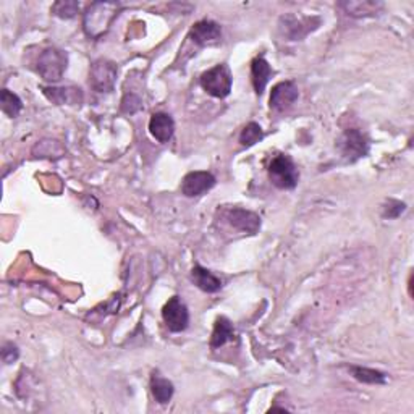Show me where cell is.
Segmentation results:
<instances>
[{
  "instance_id": "cb8c5ba5",
  "label": "cell",
  "mask_w": 414,
  "mask_h": 414,
  "mask_svg": "<svg viewBox=\"0 0 414 414\" xmlns=\"http://www.w3.org/2000/svg\"><path fill=\"white\" fill-rule=\"evenodd\" d=\"M141 109V99L138 96H135V94H126L124 97V101H121V110L126 112V114H135V112H138Z\"/></svg>"
},
{
  "instance_id": "7c38bea8",
  "label": "cell",
  "mask_w": 414,
  "mask_h": 414,
  "mask_svg": "<svg viewBox=\"0 0 414 414\" xmlns=\"http://www.w3.org/2000/svg\"><path fill=\"white\" fill-rule=\"evenodd\" d=\"M149 131L159 143H168L175 133V121L168 114L159 112L154 114L149 120Z\"/></svg>"
},
{
  "instance_id": "603a6c76",
  "label": "cell",
  "mask_w": 414,
  "mask_h": 414,
  "mask_svg": "<svg viewBox=\"0 0 414 414\" xmlns=\"http://www.w3.org/2000/svg\"><path fill=\"white\" fill-rule=\"evenodd\" d=\"M404 210H406V204H404V202L397 201V199H390L387 204L384 206L382 217L384 219H397L404 213Z\"/></svg>"
},
{
  "instance_id": "9c48e42d",
  "label": "cell",
  "mask_w": 414,
  "mask_h": 414,
  "mask_svg": "<svg viewBox=\"0 0 414 414\" xmlns=\"http://www.w3.org/2000/svg\"><path fill=\"white\" fill-rule=\"evenodd\" d=\"M298 86L293 81H282L279 84H275L274 89L270 92V109L274 110H285L288 109L290 106L298 101Z\"/></svg>"
},
{
  "instance_id": "4fadbf2b",
  "label": "cell",
  "mask_w": 414,
  "mask_h": 414,
  "mask_svg": "<svg viewBox=\"0 0 414 414\" xmlns=\"http://www.w3.org/2000/svg\"><path fill=\"white\" fill-rule=\"evenodd\" d=\"M42 92L50 102L57 103V106H63V103L77 106L83 102V92L78 88H42Z\"/></svg>"
},
{
  "instance_id": "ac0fdd59",
  "label": "cell",
  "mask_w": 414,
  "mask_h": 414,
  "mask_svg": "<svg viewBox=\"0 0 414 414\" xmlns=\"http://www.w3.org/2000/svg\"><path fill=\"white\" fill-rule=\"evenodd\" d=\"M350 373L353 374V377L356 380H359L362 384H369V385H382L387 382V375L384 373H380L377 369H371V368H361V366H351Z\"/></svg>"
},
{
  "instance_id": "9a60e30c",
  "label": "cell",
  "mask_w": 414,
  "mask_h": 414,
  "mask_svg": "<svg viewBox=\"0 0 414 414\" xmlns=\"http://www.w3.org/2000/svg\"><path fill=\"white\" fill-rule=\"evenodd\" d=\"M251 77H253V86L256 89V94L261 96L272 77V68L264 57H256L253 60Z\"/></svg>"
},
{
  "instance_id": "52a82bcc",
  "label": "cell",
  "mask_w": 414,
  "mask_h": 414,
  "mask_svg": "<svg viewBox=\"0 0 414 414\" xmlns=\"http://www.w3.org/2000/svg\"><path fill=\"white\" fill-rule=\"evenodd\" d=\"M338 148H340L342 154L345 155L348 161L353 162L368 154L369 143L359 130L351 128L346 130L345 133L342 135V138L338 139Z\"/></svg>"
},
{
  "instance_id": "30bf717a",
  "label": "cell",
  "mask_w": 414,
  "mask_h": 414,
  "mask_svg": "<svg viewBox=\"0 0 414 414\" xmlns=\"http://www.w3.org/2000/svg\"><path fill=\"white\" fill-rule=\"evenodd\" d=\"M227 220L232 227L246 233H256L259 227H261V217L251 213V210L241 209V207L230 209L227 213Z\"/></svg>"
},
{
  "instance_id": "3957f363",
  "label": "cell",
  "mask_w": 414,
  "mask_h": 414,
  "mask_svg": "<svg viewBox=\"0 0 414 414\" xmlns=\"http://www.w3.org/2000/svg\"><path fill=\"white\" fill-rule=\"evenodd\" d=\"M233 78L230 68L225 63L215 65L214 68L207 70L201 77V86L209 96L225 99L232 92Z\"/></svg>"
},
{
  "instance_id": "ba28073f",
  "label": "cell",
  "mask_w": 414,
  "mask_h": 414,
  "mask_svg": "<svg viewBox=\"0 0 414 414\" xmlns=\"http://www.w3.org/2000/svg\"><path fill=\"white\" fill-rule=\"evenodd\" d=\"M215 186V177L210 172H190L181 181V193L186 197H196L213 190Z\"/></svg>"
},
{
  "instance_id": "8fae6325",
  "label": "cell",
  "mask_w": 414,
  "mask_h": 414,
  "mask_svg": "<svg viewBox=\"0 0 414 414\" xmlns=\"http://www.w3.org/2000/svg\"><path fill=\"white\" fill-rule=\"evenodd\" d=\"M220 36H222V28L213 20L197 21L190 31V39L197 46L210 44V42L220 39Z\"/></svg>"
},
{
  "instance_id": "e0dca14e",
  "label": "cell",
  "mask_w": 414,
  "mask_h": 414,
  "mask_svg": "<svg viewBox=\"0 0 414 414\" xmlns=\"http://www.w3.org/2000/svg\"><path fill=\"white\" fill-rule=\"evenodd\" d=\"M150 392H152L155 402L167 404L172 400L175 388H173L170 380L161 377L159 374H152V377H150Z\"/></svg>"
},
{
  "instance_id": "ffe728a7",
  "label": "cell",
  "mask_w": 414,
  "mask_h": 414,
  "mask_svg": "<svg viewBox=\"0 0 414 414\" xmlns=\"http://www.w3.org/2000/svg\"><path fill=\"white\" fill-rule=\"evenodd\" d=\"M342 7L345 8L348 15L351 17H368V15H374V13L377 12V8L382 6L374 2H350V3H342Z\"/></svg>"
},
{
  "instance_id": "7a4b0ae2",
  "label": "cell",
  "mask_w": 414,
  "mask_h": 414,
  "mask_svg": "<svg viewBox=\"0 0 414 414\" xmlns=\"http://www.w3.org/2000/svg\"><path fill=\"white\" fill-rule=\"evenodd\" d=\"M67 52L60 50L57 47H49L41 52L39 59H37V73L49 83L60 81L67 70Z\"/></svg>"
},
{
  "instance_id": "44dd1931",
  "label": "cell",
  "mask_w": 414,
  "mask_h": 414,
  "mask_svg": "<svg viewBox=\"0 0 414 414\" xmlns=\"http://www.w3.org/2000/svg\"><path fill=\"white\" fill-rule=\"evenodd\" d=\"M262 138H264V131H262L261 126L256 121H251V124H248L244 126L241 133H239V143L244 148H249V146H254L256 143H259Z\"/></svg>"
},
{
  "instance_id": "5bb4252c",
  "label": "cell",
  "mask_w": 414,
  "mask_h": 414,
  "mask_svg": "<svg viewBox=\"0 0 414 414\" xmlns=\"http://www.w3.org/2000/svg\"><path fill=\"white\" fill-rule=\"evenodd\" d=\"M191 280L195 282L197 288L206 291V293H217L222 288V282L215 277L213 272L204 269L201 266H195L191 270Z\"/></svg>"
},
{
  "instance_id": "6da1fadb",
  "label": "cell",
  "mask_w": 414,
  "mask_h": 414,
  "mask_svg": "<svg viewBox=\"0 0 414 414\" xmlns=\"http://www.w3.org/2000/svg\"><path fill=\"white\" fill-rule=\"evenodd\" d=\"M121 6L120 3H112V2H97L92 3L88 8V12L84 13V31L89 37H101L106 34L109 30L110 23L114 21V18L119 15Z\"/></svg>"
},
{
  "instance_id": "8992f818",
  "label": "cell",
  "mask_w": 414,
  "mask_h": 414,
  "mask_svg": "<svg viewBox=\"0 0 414 414\" xmlns=\"http://www.w3.org/2000/svg\"><path fill=\"white\" fill-rule=\"evenodd\" d=\"M162 317L167 328L173 333L183 332L190 324V313L180 296H172L162 309Z\"/></svg>"
},
{
  "instance_id": "7402d4cb",
  "label": "cell",
  "mask_w": 414,
  "mask_h": 414,
  "mask_svg": "<svg viewBox=\"0 0 414 414\" xmlns=\"http://www.w3.org/2000/svg\"><path fill=\"white\" fill-rule=\"evenodd\" d=\"M79 12V3L78 2H57L52 7V13L55 17L63 18V20H70V18L77 17Z\"/></svg>"
},
{
  "instance_id": "277c9868",
  "label": "cell",
  "mask_w": 414,
  "mask_h": 414,
  "mask_svg": "<svg viewBox=\"0 0 414 414\" xmlns=\"http://www.w3.org/2000/svg\"><path fill=\"white\" fill-rule=\"evenodd\" d=\"M269 178L272 185L279 190H293L298 185L299 173L295 162L291 161L288 155L280 154L272 159L269 166Z\"/></svg>"
},
{
  "instance_id": "d4e9b609",
  "label": "cell",
  "mask_w": 414,
  "mask_h": 414,
  "mask_svg": "<svg viewBox=\"0 0 414 414\" xmlns=\"http://www.w3.org/2000/svg\"><path fill=\"white\" fill-rule=\"evenodd\" d=\"M20 353H18V348L13 345V343H7L6 346L2 348V359L6 364H12L13 361L18 359Z\"/></svg>"
},
{
  "instance_id": "5b68a950",
  "label": "cell",
  "mask_w": 414,
  "mask_h": 414,
  "mask_svg": "<svg viewBox=\"0 0 414 414\" xmlns=\"http://www.w3.org/2000/svg\"><path fill=\"white\" fill-rule=\"evenodd\" d=\"M117 65L110 60L101 59L91 65L89 70V83L97 92H109L114 89L117 78Z\"/></svg>"
},
{
  "instance_id": "2e32d148",
  "label": "cell",
  "mask_w": 414,
  "mask_h": 414,
  "mask_svg": "<svg viewBox=\"0 0 414 414\" xmlns=\"http://www.w3.org/2000/svg\"><path fill=\"white\" fill-rule=\"evenodd\" d=\"M233 337H235V328L232 326V322H230L227 317H219L217 321H215L213 337H210V348H214L215 350V348L224 346L227 342L233 340Z\"/></svg>"
},
{
  "instance_id": "d6986e66",
  "label": "cell",
  "mask_w": 414,
  "mask_h": 414,
  "mask_svg": "<svg viewBox=\"0 0 414 414\" xmlns=\"http://www.w3.org/2000/svg\"><path fill=\"white\" fill-rule=\"evenodd\" d=\"M0 103H2L3 114H7L10 119H17L23 109L21 99L18 97L17 94L8 91V89H2V94H0Z\"/></svg>"
}]
</instances>
